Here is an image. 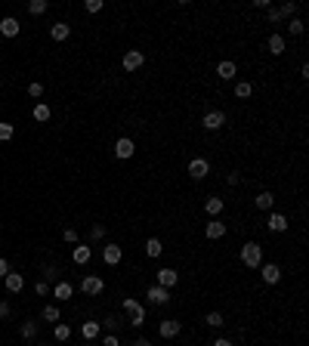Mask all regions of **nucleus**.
Returning <instances> with one entry per match:
<instances>
[{
    "instance_id": "obj_11",
    "label": "nucleus",
    "mask_w": 309,
    "mask_h": 346,
    "mask_svg": "<svg viewBox=\"0 0 309 346\" xmlns=\"http://www.w3.org/2000/svg\"><path fill=\"white\" fill-rule=\"evenodd\" d=\"M179 281V272H176V269H158V275H154V285H161V288H173Z\"/></svg>"
},
{
    "instance_id": "obj_31",
    "label": "nucleus",
    "mask_w": 309,
    "mask_h": 346,
    "mask_svg": "<svg viewBox=\"0 0 309 346\" xmlns=\"http://www.w3.org/2000/svg\"><path fill=\"white\" fill-rule=\"evenodd\" d=\"M204 325H207V328H223L226 319H223V312H207V316H204Z\"/></svg>"
},
{
    "instance_id": "obj_4",
    "label": "nucleus",
    "mask_w": 309,
    "mask_h": 346,
    "mask_svg": "<svg viewBox=\"0 0 309 346\" xmlns=\"http://www.w3.org/2000/svg\"><path fill=\"white\" fill-rule=\"evenodd\" d=\"M145 297H148V303H154V306H167V303H170V291L161 288V285L145 288Z\"/></svg>"
},
{
    "instance_id": "obj_2",
    "label": "nucleus",
    "mask_w": 309,
    "mask_h": 346,
    "mask_svg": "<svg viewBox=\"0 0 309 346\" xmlns=\"http://www.w3.org/2000/svg\"><path fill=\"white\" fill-rule=\"evenodd\" d=\"M121 306H124V312H127V319H130L133 328H142V325H145V309H142V303H139L136 297H127Z\"/></svg>"
},
{
    "instance_id": "obj_18",
    "label": "nucleus",
    "mask_w": 309,
    "mask_h": 346,
    "mask_svg": "<svg viewBox=\"0 0 309 346\" xmlns=\"http://www.w3.org/2000/svg\"><path fill=\"white\" fill-rule=\"evenodd\" d=\"M4 285H7V291H10V294H19V291L25 288V275H22V272H7Z\"/></svg>"
},
{
    "instance_id": "obj_48",
    "label": "nucleus",
    "mask_w": 309,
    "mask_h": 346,
    "mask_svg": "<svg viewBox=\"0 0 309 346\" xmlns=\"http://www.w3.org/2000/svg\"><path fill=\"white\" fill-rule=\"evenodd\" d=\"M226 182H229V185H238V182H241V176H238V173H229V176H226Z\"/></svg>"
},
{
    "instance_id": "obj_37",
    "label": "nucleus",
    "mask_w": 309,
    "mask_h": 346,
    "mask_svg": "<svg viewBox=\"0 0 309 346\" xmlns=\"http://www.w3.org/2000/svg\"><path fill=\"white\" fill-rule=\"evenodd\" d=\"M13 133H16V127H13V124H0V142H10V139H13Z\"/></svg>"
},
{
    "instance_id": "obj_17",
    "label": "nucleus",
    "mask_w": 309,
    "mask_h": 346,
    "mask_svg": "<svg viewBox=\"0 0 309 346\" xmlns=\"http://www.w3.org/2000/svg\"><path fill=\"white\" fill-rule=\"evenodd\" d=\"M266 50L272 53V56H282V53L288 50V41H285L282 34H269V41H266Z\"/></svg>"
},
{
    "instance_id": "obj_36",
    "label": "nucleus",
    "mask_w": 309,
    "mask_h": 346,
    "mask_svg": "<svg viewBox=\"0 0 309 346\" xmlns=\"http://www.w3.org/2000/svg\"><path fill=\"white\" fill-rule=\"evenodd\" d=\"M105 238V226L102 223H93L90 226V241H102Z\"/></svg>"
},
{
    "instance_id": "obj_35",
    "label": "nucleus",
    "mask_w": 309,
    "mask_h": 346,
    "mask_svg": "<svg viewBox=\"0 0 309 346\" xmlns=\"http://www.w3.org/2000/svg\"><path fill=\"white\" fill-rule=\"evenodd\" d=\"M266 19L272 22V25H282V22H285V16H282V10H279V7H269V10H266Z\"/></svg>"
},
{
    "instance_id": "obj_22",
    "label": "nucleus",
    "mask_w": 309,
    "mask_h": 346,
    "mask_svg": "<svg viewBox=\"0 0 309 346\" xmlns=\"http://www.w3.org/2000/svg\"><path fill=\"white\" fill-rule=\"evenodd\" d=\"M53 297H56V300H62V303H68V300L74 297V288H71L68 281H59V285L53 288Z\"/></svg>"
},
{
    "instance_id": "obj_30",
    "label": "nucleus",
    "mask_w": 309,
    "mask_h": 346,
    "mask_svg": "<svg viewBox=\"0 0 309 346\" xmlns=\"http://www.w3.org/2000/svg\"><path fill=\"white\" fill-rule=\"evenodd\" d=\"M303 28H306V25H303V19H300V16L288 19V31H291V37H300V34H303Z\"/></svg>"
},
{
    "instance_id": "obj_39",
    "label": "nucleus",
    "mask_w": 309,
    "mask_h": 346,
    "mask_svg": "<svg viewBox=\"0 0 309 346\" xmlns=\"http://www.w3.org/2000/svg\"><path fill=\"white\" fill-rule=\"evenodd\" d=\"M28 96L31 99H41L44 96V84H28Z\"/></svg>"
},
{
    "instance_id": "obj_33",
    "label": "nucleus",
    "mask_w": 309,
    "mask_h": 346,
    "mask_svg": "<svg viewBox=\"0 0 309 346\" xmlns=\"http://www.w3.org/2000/svg\"><path fill=\"white\" fill-rule=\"evenodd\" d=\"M41 316H44V322H59V306H53V303H47Z\"/></svg>"
},
{
    "instance_id": "obj_19",
    "label": "nucleus",
    "mask_w": 309,
    "mask_h": 346,
    "mask_svg": "<svg viewBox=\"0 0 309 346\" xmlns=\"http://www.w3.org/2000/svg\"><path fill=\"white\" fill-rule=\"evenodd\" d=\"M0 34L4 37H19V19H13V16L0 19Z\"/></svg>"
},
{
    "instance_id": "obj_28",
    "label": "nucleus",
    "mask_w": 309,
    "mask_h": 346,
    "mask_svg": "<svg viewBox=\"0 0 309 346\" xmlns=\"http://www.w3.org/2000/svg\"><path fill=\"white\" fill-rule=\"evenodd\" d=\"M47 10H50L47 0H31V4H28V13H31V16H44Z\"/></svg>"
},
{
    "instance_id": "obj_43",
    "label": "nucleus",
    "mask_w": 309,
    "mask_h": 346,
    "mask_svg": "<svg viewBox=\"0 0 309 346\" xmlns=\"http://www.w3.org/2000/svg\"><path fill=\"white\" fill-rule=\"evenodd\" d=\"M0 319H10V303L0 300Z\"/></svg>"
},
{
    "instance_id": "obj_46",
    "label": "nucleus",
    "mask_w": 309,
    "mask_h": 346,
    "mask_svg": "<svg viewBox=\"0 0 309 346\" xmlns=\"http://www.w3.org/2000/svg\"><path fill=\"white\" fill-rule=\"evenodd\" d=\"M254 7L257 10H269V7H272V0H254Z\"/></svg>"
},
{
    "instance_id": "obj_23",
    "label": "nucleus",
    "mask_w": 309,
    "mask_h": 346,
    "mask_svg": "<svg viewBox=\"0 0 309 346\" xmlns=\"http://www.w3.org/2000/svg\"><path fill=\"white\" fill-rule=\"evenodd\" d=\"M223 207H226V204H223V198H217V195H210V198L204 201V210L210 213V219H213V216H220V213H223Z\"/></svg>"
},
{
    "instance_id": "obj_13",
    "label": "nucleus",
    "mask_w": 309,
    "mask_h": 346,
    "mask_svg": "<svg viewBox=\"0 0 309 346\" xmlns=\"http://www.w3.org/2000/svg\"><path fill=\"white\" fill-rule=\"evenodd\" d=\"M260 275H263V281H266V285H279L282 269H279L275 263H263V266H260Z\"/></svg>"
},
{
    "instance_id": "obj_44",
    "label": "nucleus",
    "mask_w": 309,
    "mask_h": 346,
    "mask_svg": "<svg viewBox=\"0 0 309 346\" xmlns=\"http://www.w3.org/2000/svg\"><path fill=\"white\" fill-rule=\"evenodd\" d=\"M7 272H10V263L0 257V278H7Z\"/></svg>"
},
{
    "instance_id": "obj_16",
    "label": "nucleus",
    "mask_w": 309,
    "mask_h": 346,
    "mask_svg": "<svg viewBox=\"0 0 309 346\" xmlns=\"http://www.w3.org/2000/svg\"><path fill=\"white\" fill-rule=\"evenodd\" d=\"M266 226H269V232H288V216L285 213H269V219H266Z\"/></svg>"
},
{
    "instance_id": "obj_27",
    "label": "nucleus",
    "mask_w": 309,
    "mask_h": 346,
    "mask_svg": "<svg viewBox=\"0 0 309 346\" xmlns=\"http://www.w3.org/2000/svg\"><path fill=\"white\" fill-rule=\"evenodd\" d=\"M53 337H56L59 343H65V340L71 337V325H65V322H56V328H53Z\"/></svg>"
},
{
    "instance_id": "obj_25",
    "label": "nucleus",
    "mask_w": 309,
    "mask_h": 346,
    "mask_svg": "<svg viewBox=\"0 0 309 346\" xmlns=\"http://www.w3.org/2000/svg\"><path fill=\"white\" fill-rule=\"evenodd\" d=\"M99 331H102V325H99V322H84V325H81L84 340H96V337H99Z\"/></svg>"
},
{
    "instance_id": "obj_26",
    "label": "nucleus",
    "mask_w": 309,
    "mask_h": 346,
    "mask_svg": "<svg viewBox=\"0 0 309 346\" xmlns=\"http://www.w3.org/2000/svg\"><path fill=\"white\" fill-rule=\"evenodd\" d=\"M31 114H34V121H41V124H47V121H50V114H53V111H50V105H47V102H37V105H34V111H31Z\"/></svg>"
},
{
    "instance_id": "obj_38",
    "label": "nucleus",
    "mask_w": 309,
    "mask_h": 346,
    "mask_svg": "<svg viewBox=\"0 0 309 346\" xmlns=\"http://www.w3.org/2000/svg\"><path fill=\"white\" fill-rule=\"evenodd\" d=\"M102 7H105V4H102V0H87V4H84V10H87L90 16H93V13H99Z\"/></svg>"
},
{
    "instance_id": "obj_5",
    "label": "nucleus",
    "mask_w": 309,
    "mask_h": 346,
    "mask_svg": "<svg viewBox=\"0 0 309 346\" xmlns=\"http://www.w3.org/2000/svg\"><path fill=\"white\" fill-rule=\"evenodd\" d=\"M81 291H84L87 297H99V294L105 291V281H102L99 275H84V281H81Z\"/></svg>"
},
{
    "instance_id": "obj_34",
    "label": "nucleus",
    "mask_w": 309,
    "mask_h": 346,
    "mask_svg": "<svg viewBox=\"0 0 309 346\" xmlns=\"http://www.w3.org/2000/svg\"><path fill=\"white\" fill-rule=\"evenodd\" d=\"M251 93H254V87H251L248 81H238V84H235V96H238V99H248Z\"/></svg>"
},
{
    "instance_id": "obj_24",
    "label": "nucleus",
    "mask_w": 309,
    "mask_h": 346,
    "mask_svg": "<svg viewBox=\"0 0 309 346\" xmlns=\"http://www.w3.org/2000/svg\"><path fill=\"white\" fill-rule=\"evenodd\" d=\"M145 254H148L151 260H158V257L164 254V244H161V238H148V241H145Z\"/></svg>"
},
{
    "instance_id": "obj_21",
    "label": "nucleus",
    "mask_w": 309,
    "mask_h": 346,
    "mask_svg": "<svg viewBox=\"0 0 309 346\" xmlns=\"http://www.w3.org/2000/svg\"><path fill=\"white\" fill-rule=\"evenodd\" d=\"M272 204H275V195H272V192H260V195L254 198V207H257V210H272Z\"/></svg>"
},
{
    "instance_id": "obj_10",
    "label": "nucleus",
    "mask_w": 309,
    "mask_h": 346,
    "mask_svg": "<svg viewBox=\"0 0 309 346\" xmlns=\"http://www.w3.org/2000/svg\"><path fill=\"white\" fill-rule=\"evenodd\" d=\"M179 331H182V322H176V319H164V322L158 325V334H161L164 340H173V337H179Z\"/></svg>"
},
{
    "instance_id": "obj_29",
    "label": "nucleus",
    "mask_w": 309,
    "mask_h": 346,
    "mask_svg": "<svg viewBox=\"0 0 309 346\" xmlns=\"http://www.w3.org/2000/svg\"><path fill=\"white\" fill-rule=\"evenodd\" d=\"M279 10H282V16H285V19H294V16L300 13V4H297V0H288V4H282Z\"/></svg>"
},
{
    "instance_id": "obj_15",
    "label": "nucleus",
    "mask_w": 309,
    "mask_h": 346,
    "mask_svg": "<svg viewBox=\"0 0 309 346\" xmlns=\"http://www.w3.org/2000/svg\"><path fill=\"white\" fill-rule=\"evenodd\" d=\"M90 257H93V247H90V244H81V241L74 244V250H71V260H74L77 266H84V263H90Z\"/></svg>"
},
{
    "instance_id": "obj_42",
    "label": "nucleus",
    "mask_w": 309,
    "mask_h": 346,
    "mask_svg": "<svg viewBox=\"0 0 309 346\" xmlns=\"http://www.w3.org/2000/svg\"><path fill=\"white\" fill-rule=\"evenodd\" d=\"M102 346H121L118 334H105V337H102Z\"/></svg>"
},
{
    "instance_id": "obj_49",
    "label": "nucleus",
    "mask_w": 309,
    "mask_h": 346,
    "mask_svg": "<svg viewBox=\"0 0 309 346\" xmlns=\"http://www.w3.org/2000/svg\"><path fill=\"white\" fill-rule=\"evenodd\" d=\"M133 346H151V343H148L145 337H136V343H133Z\"/></svg>"
},
{
    "instance_id": "obj_47",
    "label": "nucleus",
    "mask_w": 309,
    "mask_h": 346,
    "mask_svg": "<svg viewBox=\"0 0 309 346\" xmlns=\"http://www.w3.org/2000/svg\"><path fill=\"white\" fill-rule=\"evenodd\" d=\"M210 346H235V343H232V340H226V337H217Z\"/></svg>"
},
{
    "instance_id": "obj_12",
    "label": "nucleus",
    "mask_w": 309,
    "mask_h": 346,
    "mask_svg": "<svg viewBox=\"0 0 309 346\" xmlns=\"http://www.w3.org/2000/svg\"><path fill=\"white\" fill-rule=\"evenodd\" d=\"M204 235H207L210 241H220V238L226 235V223H223L220 216H213V219H210V223L204 226Z\"/></svg>"
},
{
    "instance_id": "obj_40",
    "label": "nucleus",
    "mask_w": 309,
    "mask_h": 346,
    "mask_svg": "<svg viewBox=\"0 0 309 346\" xmlns=\"http://www.w3.org/2000/svg\"><path fill=\"white\" fill-rule=\"evenodd\" d=\"M34 291H37V297H47V294H50V285H47V281L41 278V281L34 285Z\"/></svg>"
},
{
    "instance_id": "obj_8",
    "label": "nucleus",
    "mask_w": 309,
    "mask_h": 346,
    "mask_svg": "<svg viewBox=\"0 0 309 346\" xmlns=\"http://www.w3.org/2000/svg\"><path fill=\"white\" fill-rule=\"evenodd\" d=\"M102 260H105V266H118L121 260H124V247H118V244H105L102 247Z\"/></svg>"
},
{
    "instance_id": "obj_7",
    "label": "nucleus",
    "mask_w": 309,
    "mask_h": 346,
    "mask_svg": "<svg viewBox=\"0 0 309 346\" xmlns=\"http://www.w3.org/2000/svg\"><path fill=\"white\" fill-rule=\"evenodd\" d=\"M114 155H118L121 161L133 158V155H136V142H133V139H127V136H121L118 142H114Z\"/></svg>"
},
{
    "instance_id": "obj_9",
    "label": "nucleus",
    "mask_w": 309,
    "mask_h": 346,
    "mask_svg": "<svg viewBox=\"0 0 309 346\" xmlns=\"http://www.w3.org/2000/svg\"><path fill=\"white\" fill-rule=\"evenodd\" d=\"M142 62H145V53L142 50H127L124 53V71H136V68H142Z\"/></svg>"
},
{
    "instance_id": "obj_32",
    "label": "nucleus",
    "mask_w": 309,
    "mask_h": 346,
    "mask_svg": "<svg viewBox=\"0 0 309 346\" xmlns=\"http://www.w3.org/2000/svg\"><path fill=\"white\" fill-rule=\"evenodd\" d=\"M19 331H22V337H25V340H34V337H37V322H22V328H19Z\"/></svg>"
},
{
    "instance_id": "obj_1",
    "label": "nucleus",
    "mask_w": 309,
    "mask_h": 346,
    "mask_svg": "<svg viewBox=\"0 0 309 346\" xmlns=\"http://www.w3.org/2000/svg\"><path fill=\"white\" fill-rule=\"evenodd\" d=\"M241 266H248V269H260L263 266V247L257 241L241 244Z\"/></svg>"
},
{
    "instance_id": "obj_14",
    "label": "nucleus",
    "mask_w": 309,
    "mask_h": 346,
    "mask_svg": "<svg viewBox=\"0 0 309 346\" xmlns=\"http://www.w3.org/2000/svg\"><path fill=\"white\" fill-rule=\"evenodd\" d=\"M235 74H238V65H235V62L223 59V62L217 65V78H220V81H235Z\"/></svg>"
},
{
    "instance_id": "obj_20",
    "label": "nucleus",
    "mask_w": 309,
    "mask_h": 346,
    "mask_svg": "<svg viewBox=\"0 0 309 346\" xmlns=\"http://www.w3.org/2000/svg\"><path fill=\"white\" fill-rule=\"evenodd\" d=\"M50 37H53V41H68V37H71V25L68 22H56L50 28Z\"/></svg>"
},
{
    "instance_id": "obj_6",
    "label": "nucleus",
    "mask_w": 309,
    "mask_h": 346,
    "mask_svg": "<svg viewBox=\"0 0 309 346\" xmlns=\"http://www.w3.org/2000/svg\"><path fill=\"white\" fill-rule=\"evenodd\" d=\"M207 173H210V161L207 158H192L189 161V176L192 179H204Z\"/></svg>"
},
{
    "instance_id": "obj_41",
    "label": "nucleus",
    "mask_w": 309,
    "mask_h": 346,
    "mask_svg": "<svg viewBox=\"0 0 309 346\" xmlns=\"http://www.w3.org/2000/svg\"><path fill=\"white\" fill-rule=\"evenodd\" d=\"M62 238H65L68 244H77V229H65V232H62Z\"/></svg>"
},
{
    "instance_id": "obj_45",
    "label": "nucleus",
    "mask_w": 309,
    "mask_h": 346,
    "mask_svg": "<svg viewBox=\"0 0 309 346\" xmlns=\"http://www.w3.org/2000/svg\"><path fill=\"white\" fill-rule=\"evenodd\" d=\"M56 275H59L56 266H47V269H44V281H47V278H56Z\"/></svg>"
},
{
    "instance_id": "obj_3",
    "label": "nucleus",
    "mask_w": 309,
    "mask_h": 346,
    "mask_svg": "<svg viewBox=\"0 0 309 346\" xmlns=\"http://www.w3.org/2000/svg\"><path fill=\"white\" fill-rule=\"evenodd\" d=\"M201 127L210 130V133H213V130H223V127H226V111H220V108L207 111L204 118H201Z\"/></svg>"
}]
</instances>
